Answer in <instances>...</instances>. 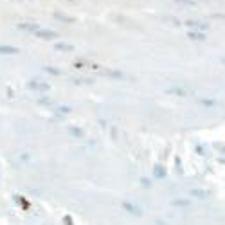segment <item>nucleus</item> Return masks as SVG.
<instances>
[{"label": "nucleus", "instance_id": "f03ea898", "mask_svg": "<svg viewBox=\"0 0 225 225\" xmlns=\"http://www.w3.org/2000/svg\"><path fill=\"white\" fill-rule=\"evenodd\" d=\"M36 36H40V38H54L56 34H54L52 31H38Z\"/></svg>", "mask_w": 225, "mask_h": 225}, {"label": "nucleus", "instance_id": "f257e3e1", "mask_svg": "<svg viewBox=\"0 0 225 225\" xmlns=\"http://www.w3.org/2000/svg\"><path fill=\"white\" fill-rule=\"evenodd\" d=\"M18 49L15 47H0V54H16Z\"/></svg>", "mask_w": 225, "mask_h": 225}]
</instances>
